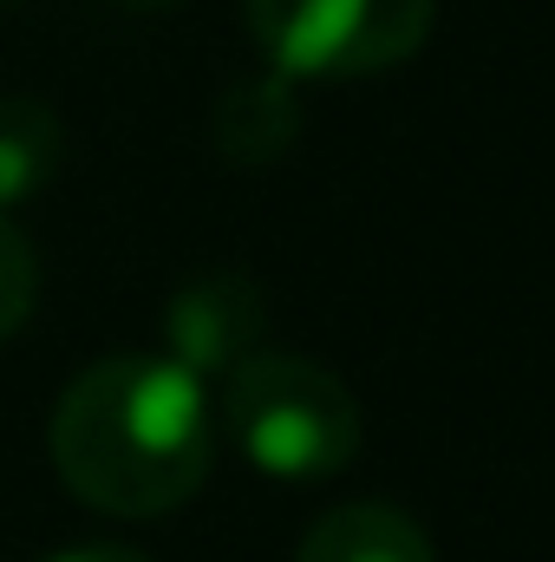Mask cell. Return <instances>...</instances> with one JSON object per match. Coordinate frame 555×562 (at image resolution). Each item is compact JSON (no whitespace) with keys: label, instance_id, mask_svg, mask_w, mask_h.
Here are the masks:
<instances>
[{"label":"cell","instance_id":"6","mask_svg":"<svg viewBox=\"0 0 555 562\" xmlns=\"http://www.w3.org/2000/svg\"><path fill=\"white\" fill-rule=\"evenodd\" d=\"M66 157V132L53 119L46 99H26V92H7L0 99V210L13 216V203L39 196L53 183Z\"/></svg>","mask_w":555,"mask_h":562},{"label":"cell","instance_id":"9","mask_svg":"<svg viewBox=\"0 0 555 562\" xmlns=\"http://www.w3.org/2000/svg\"><path fill=\"white\" fill-rule=\"evenodd\" d=\"M46 562H150L144 550H132V543H72V550H59V557Z\"/></svg>","mask_w":555,"mask_h":562},{"label":"cell","instance_id":"10","mask_svg":"<svg viewBox=\"0 0 555 562\" xmlns=\"http://www.w3.org/2000/svg\"><path fill=\"white\" fill-rule=\"evenodd\" d=\"M125 7H177V0H125Z\"/></svg>","mask_w":555,"mask_h":562},{"label":"cell","instance_id":"3","mask_svg":"<svg viewBox=\"0 0 555 562\" xmlns=\"http://www.w3.org/2000/svg\"><path fill=\"white\" fill-rule=\"evenodd\" d=\"M438 0H249V33L281 79H373L431 40Z\"/></svg>","mask_w":555,"mask_h":562},{"label":"cell","instance_id":"5","mask_svg":"<svg viewBox=\"0 0 555 562\" xmlns=\"http://www.w3.org/2000/svg\"><path fill=\"white\" fill-rule=\"evenodd\" d=\"M294 562H438V557H431V537L406 510H393V504H340L301 537Z\"/></svg>","mask_w":555,"mask_h":562},{"label":"cell","instance_id":"4","mask_svg":"<svg viewBox=\"0 0 555 562\" xmlns=\"http://www.w3.org/2000/svg\"><path fill=\"white\" fill-rule=\"evenodd\" d=\"M262 334H269V301L242 269L183 281L163 307V360H177L203 386L229 380L249 353H262Z\"/></svg>","mask_w":555,"mask_h":562},{"label":"cell","instance_id":"1","mask_svg":"<svg viewBox=\"0 0 555 562\" xmlns=\"http://www.w3.org/2000/svg\"><path fill=\"white\" fill-rule=\"evenodd\" d=\"M53 464L105 517H163L216 464V406L163 353H105L53 406Z\"/></svg>","mask_w":555,"mask_h":562},{"label":"cell","instance_id":"7","mask_svg":"<svg viewBox=\"0 0 555 562\" xmlns=\"http://www.w3.org/2000/svg\"><path fill=\"white\" fill-rule=\"evenodd\" d=\"M223 150L229 157H275L281 144L294 138V105H287V79H256V86H236L223 99Z\"/></svg>","mask_w":555,"mask_h":562},{"label":"cell","instance_id":"8","mask_svg":"<svg viewBox=\"0 0 555 562\" xmlns=\"http://www.w3.org/2000/svg\"><path fill=\"white\" fill-rule=\"evenodd\" d=\"M39 301V256H33V236L0 210V340H13L26 327Z\"/></svg>","mask_w":555,"mask_h":562},{"label":"cell","instance_id":"2","mask_svg":"<svg viewBox=\"0 0 555 562\" xmlns=\"http://www.w3.org/2000/svg\"><path fill=\"white\" fill-rule=\"evenodd\" d=\"M223 425L236 451L281 484H314L353 464L360 451V400L340 373L301 353H249L223 380Z\"/></svg>","mask_w":555,"mask_h":562}]
</instances>
